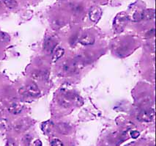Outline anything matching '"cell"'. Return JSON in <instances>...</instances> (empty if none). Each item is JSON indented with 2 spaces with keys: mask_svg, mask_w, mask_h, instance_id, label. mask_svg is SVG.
I'll list each match as a JSON object with an SVG mask.
<instances>
[{
  "mask_svg": "<svg viewBox=\"0 0 156 146\" xmlns=\"http://www.w3.org/2000/svg\"><path fill=\"white\" fill-rule=\"evenodd\" d=\"M128 16L127 15L126 13L120 12L114 18L113 22L114 30L117 33H120L122 32L124 29L126 28L127 24L128 22Z\"/></svg>",
  "mask_w": 156,
  "mask_h": 146,
  "instance_id": "cell-1",
  "label": "cell"
},
{
  "mask_svg": "<svg viewBox=\"0 0 156 146\" xmlns=\"http://www.w3.org/2000/svg\"><path fill=\"white\" fill-rule=\"evenodd\" d=\"M20 93L21 94L25 95V96H30V97L33 98L37 97L41 94V91H40L38 87L34 83L30 84V85H27L24 87H22L20 90Z\"/></svg>",
  "mask_w": 156,
  "mask_h": 146,
  "instance_id": "cell-2",
  "label": "cell"
},
{
  "mask_svg": "<svg viewBox=\"0 0 156 146\" xmlns=\"http://www.w3.org/2000/svg\"><path fill=\"white\" fill-rule=\"evenodd\" d=\"M155 118V109L152 108L143 109L138 114L137 120L141 122H151Z\"/></svg>",
  "mask_w": 156,
  "mask_h": 146,
  "instance_id": "cell-3",
  "label": "cell"
},
{
  "mask_svg": "<svg viewBox=\"0 0 156 146\" xmlns=\"http://www.w3.org/2000/svg\"><path fill=\"white\" fill-rule=\"evenodd\" d=\"M90 19L93 22H97L101 19L102 15V10L98 6L92 7L90 11Z\"/></svg>",
  "mask_w": 156,
  "mask_h": 146,
  "instance_id": "cell-4",
  "label": "cell"
},
{
  "mask_svg": "<svg viewBox=\"0 0 156 146\" xmlns=\"http://www.w3.org/2000/svg\"><path fill=\"white\" fill-rule=\"evenodd\" d=\"M95 38L93 37V36L91 35H89V34H87V35H84V36H82V37L81 38L80 41L79 42L81 43V44L83 45H92L94 43H95Z\"/></svg>",
  "mask_w": 156,
  "mask_h": 146,
  "instance_id": "cell-5",
  "label": "cell"
},
{
  "mask_svg": "<svg viewBox=\"0 0 156 146\" xmlns=\"http://www.w3.org/2000/svg\"><path fill=\"white\" fill-rule=\"evenodd\" d=\"M56 45H57V42L54 41V39L52 38H50L46 41L44 47L47 52H54V49L55 48Z\"/></svg>",
  "mask_w": 156,
  "mask_h": 146,
  "instance_id": "cell-6",
  "label": "cell"
},
{
  "mask_svg": "<svg viewBox=\"0 0 156 146\" xmlns=\"http://www.w3.org/2000/svg\"><path fill=\"white\" fill-rule=\"evenodd\" d=\"M22 106L20 104L14 103L12 104L9 107L8 111L12 115H18L22 111Z\"/></svg>",
  "mask_w": 156,
  "mask_h": 146,
  "instance_id": "cell-7",
  "label": "cell"
},
{
  "mask_svg": "<svg viewBox=\"0 0 156 146\" xmlns=\"http://www.w3.org/2000/svg\"><path fill=\"white\" fill-rule=\"evenodd\" d=\"M155 9H147L143 10V19L151 20L155 18Z\"/></svg>",
  "mask_w": 156,
  "mask_h": 146,
  "instance_id": "cell-8",
  "label": "cell"
},
{
  "mask_svg": "<svg viewBox=\"0 0 156 146\" xmlns=\"http://www.w3.org/2000/svg\"><path fill=\"white\" fill-rule=\"evenodd\" d=\"M9 124L8 120L0 118V134H5L9 129Z\"/></svg>",
  "mask_w": 156,
  "mask_h": 146,
  "instance_id": "cell-9",
  "label": "cell"
},
{
  "mask_svg": "<svg viewBox=\"0 0 156 146\" xmlns=\"http://www.w3.org/2000/svg\"><path fill=\"white\" fill-rule=\"evenodd\" d=\"M65 54V50L62 48H58L57 50L55 51L53 54V57H52V61L54 63L57 62L58 60H59L60 58L64 55Z\"/></svg>",
  "mask_w": 156,
  "mask_h": 146,
  "instance_id": "cell-10",
  "label": "cell"
},
{
  "mask_svg": "<svg viewBox=\"0 0 156 146\" xmlns=\"http://www.w3.org/2000/svg\"><path fill=\"white\" fill-rule=\"evenodd\" d=\"M2 3L7 8L13 9L18 6V3L16 0H2Z\"/></svg>",
  "mask_w": 156,
  "mask_h": 146,
  "instance_id": "cell-11",
  "label": "cell"
},
{
  "mask_svg": "<svg viewBox=\"0 0 156 146\" xmlns=\"http://www.w3.org/2000/svg\"><path fill=\"white\" fill-rule=\"evenodd\" d=\"M57 128L62 134H67L70 131V127L65 123H59L57 125Z\"/></svg>",
  "mask_w": 156,
  "mask_h": 146,
  "instance_id": "cell-12",
  "label": "cell"
},
{
  "mask_svg": "<svg viewBox=\"0 0 156 146\" xmlns=\"http://www.w3.org/2000/svg\"><path fill=\"white\" fill-rule=\"evenodd\" d=\"M51 123L50 121H46L43 122V123L41 124V129L44 131V133L46 134H49L51 130Z\"/></svg>",
  "mask_w": 156,
  "mask_h": 146,
  "instance_id": "cell-13",
  "label": "cell"
},
{
  "mask_svg": "<svg viewBox=\"0 0 156 146\" xmlns=\"http://www.w3.org/2000/svg\"><path fill=\"white\" fill-rule=\"evenodd\" d=\"M143 19V10H136L133 15V20L134 21H139Z\"/></svg>",
  "mask_w": 156,
  "mask_h": 146,
  "instance_id": "cell-14",
  "label": "cell"
},
{
  "mask_svg": "<svg viewBox=\"0 0 156 146\" xmlns=\"http://www.w3.org/2000/svg\"><path fill=\"white\" fill-rule=\"evenodd\" d=\"M10 41V36L5 32H0V42L2 43H8Z\"/></svg>",
  "mask_w": 156,
  "mask_h": 146,
  "instance_id": "cell-15",
  "label": "cell"
},
{
  "mask_svg": "<svg viewBox=\"0 0 156 146\" xmlns=\"http://www.w3.org/2000/svg\"><path fill=\"white\" fill-rule=\"evenodd\" d=\"M51 146H64V144L60 140L57 138H54L51 142Z\"/></svg>",
  "mask_w": 156,
  "mask_h": 146,
  "instance_id": "cell-16",
  "label": "cell"
},
{
  "mask_svg": "<svg viewBox=\"0 0 156 146\" xmlns=\"http://www.w3.org/2000/svg\"><path fill=\"white\" fill-rule=\"evenodd\" d=\"M139 135H140V134H139V132L138 131H132L131 132H130V136H131V137L133 139H136Z\"/></svg>",
  "mask_w": 156,
  "mask_h": 146,
  "instance_id": "cell-17",
  "label": "cell"
},
{
  "mask_svg": "<svg viewBox=\"0 0 156 146\" xmlns=\"http://www.w3.org/2000/svg\"><path fill=\"white\" fill-rule=\"evenodd\" d=\"M5 146H15V143H14L12 140H8Z\"/></svg>",
  "mask_w": 156,
  "mask_h": 146,
  "instance_id": "cell-18",
  "label": "cell"
},
{
  "mask_svg": "<svg viewBox=\"0 0 156 146\" xmlns=\"http://www.w3.org/2000/svg\"><path fill=\"white\" fill-rule=\"evenodd\" d=\"M34 146H42V142L40 141L39 140H36V141L34 142Z\"/></svg>",
  "mask_w": 156,
  "mask_h": 146,
  "instance_id": "cell-19",
  "label": "cell"
},
{
  "mask_svg": "<svg viewBox=\"0 0 156 146\" xmlns=\"http://www.w3.org/2000/svg\"><path fill=\"white\" fill-rule=\"evenodd\" d=\"M3 113V109H2V107H1V106H0V115H1Z\"/></svg>",
  "mask_w": 156,
  "mask_h": 146,
  "instance_id": "cell-20",
  "label": "cell"
},
{
  "mask_svg": "<svg viewBox=\"0 0 156 146\" xmlns=\"http://www.w3.org/2000/svg\"><path fill=\"white\" fill-rule=\"evenodd\" d=\"M0 6H1V2H0Z\"/></svg>",
  "mask_w": 156,
  "mask_h": 146,
  "instance_id": "cell-21",
  "label": "cell"
},
{
  "mask_svg": "<svg viewBox=\"0 0 156 146\" xmlns=\"http://www.w3.org/2000/svg\"><path fill=\"white\" fill-rule=\"evenodd\" d=\"M152 146H155V145H152Z\"/></svg>",
  "mask_w": 156,
  "mask_h": 146,
  "instance_id": "cell-22",
  "label": "cell"
}]
</instances>
